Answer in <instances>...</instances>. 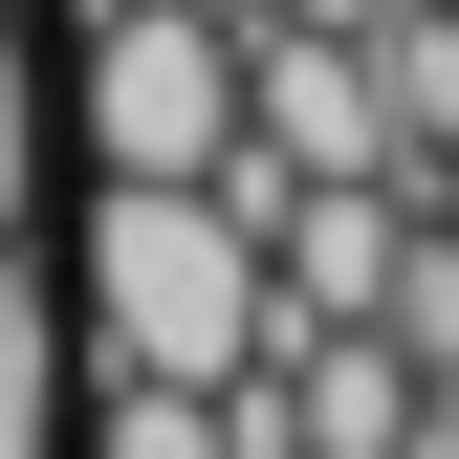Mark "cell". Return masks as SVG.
Segmentation results:
<instances>
[{
    "label": "cell",
    "mask_w": 459,
    "mask_h": 459,
    "mask_svg": "<svg viewBox=\"0 0 459 459\" xmlns=\"http://www.w3.org/2000/svg\"><path fill=\"white\" fill-rule=\"evenodd\" d=\"M394 263H416V176H284L263 153V284H284V328H394Z\"/></svg>",
    "instance_id": "obj_4"
},
{
    "label": "cell",
    "mask_w": 459,
    "mask_h": 459,
    "mask_svg": "<svg viewBox=\"0 0 459 459\" xmlns=\"http://www.w3.org/2000/svg\"><path fill=\"white\" fill-rule=\"evenodd\" d=\"M88 459H263V437H241V394H197V372H109Z\"/></svg>",
    "instance_id": "obj_6"
},
{
    "label": "cell",
    "mask_w": 459,
    "mask_h": 459,
    "mask_svg": "<svg viewBox=\"0 0 459 459\" xmlns=\"http://www.w3.org/2000/svg\"><path fill=\"white\" fill-rule=\"evenodd\" d=\"M263 22H372V0H263Z\"/></svg>",
    "instance_id": "obj_9"
},
{
    "label": "cell",
    "mask_w": 459,
    "mask_h": 459,
    "mask_svg": "<svg viewBox=\"0 0 459 459\" xmlns=\"http://www.w3.org/2000/svg\"><path fill=\"white\" fill-rule=\"evenodd\" d=\"M0 459H66V307L22 241H0Z\"/></svg>",
    "instance_id": "obj_5"
},
{
    "label": "cell",
    "mask_w": 459,
    "mask_h": 459,
    "mask_svg": "<svg viewBox=\"0 0 459 459\" xmlns=\"http://www.w3.org/2000/svg\"><path fill=\"white\" fill-rule=\"evenodd\" d=\"M284 284H263V153H219V176H109L88 197V351L109 372H263Z\"/></svg>",
    "instance_id": "obj_1"
},
{
    "label": "cell",
    "mask_w": 459,
    "mask_h": 459,
    "mask_svg": "<svg viewBox=\"0 0 459 459\" xmlns=\"http://www.w3.org/2000/svg\"><path fill=\"white\" fill-rule=\"evenodd\" d=\"M44 219V66H22V22H0V241Z\"/></svg>",
    "instance_id": "obj_7"
},
{
    "label": "cell",
    "mask_w": 459,
    "mask_h": 459,
    "mask_svg": "<svg viewBox=\"0 0 459 459\" xmlns=\"http://www.w3.org/2000/svg\"><path fill=\"white\" fill-rule=\"evenodd\" d=\"M241 153H284V176H416L394 88H372V22H241Z\"/></svg>",
    "instance_id": "obj_3"
},
{
    "label": "cell",
    "mask_w": 459,
    "mask_h": 459,
    "mask_svg": "<svg viewBox=\"0 0 459 459\" xmlns=\"http://www.w3.org/2000/svg\"><path fill=\"white\" fill-rule=\"evenodd\" d=\"M416 219H437V241H459V132H437V153H416Z\"/></svg>",
    "instance_id": "obj_8"
},
{
    "label": "cell",
    "mask_w": 459,
    "mask_h": 459,
    "mask_svg": "<svg viewBox=\"0 0 459 459\" xmlns=\"http://www.w3.org/2000/svg\"><path fill=\"white\" fill-rule=\"evenodd\" d=\"M241 22L263 0H88V44H66L88 176H219L241 153Z\"/></svg>",
    "instance_id": "obj_2"
}]
</instances>
